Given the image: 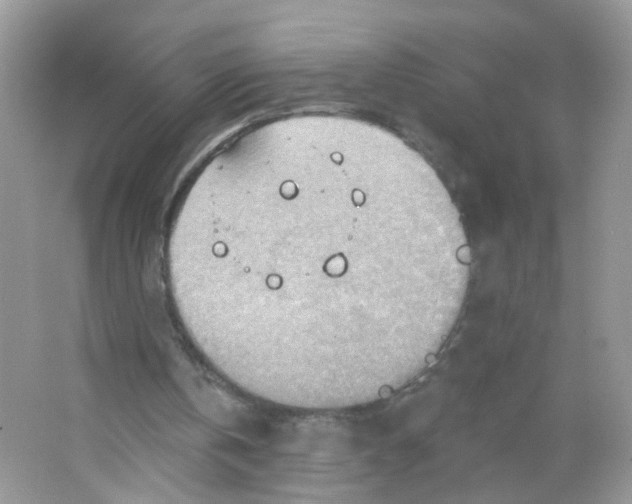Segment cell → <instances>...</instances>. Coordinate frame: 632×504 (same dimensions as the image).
<instances>
[{"instance_id":"cell-1","label":"cell","mask_w":632,"mask_h":504,"mask_svg":"<svg viewBox=\"0 0 632 504\" xmlns=\"http://www.w3.org/2000/svg\"><path fill=\"white\" fill-rule=\"evenodd\" d=\"M274 172V213L254 241L218 237L195 251L250 277L276 349L345 357L373 347L469 266L448 192L408 162L317 154Z\"/></svg>"}]
</instances>
